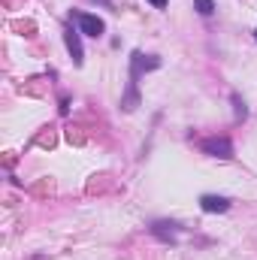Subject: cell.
<instances>
[{"instance_id": "6da1fadb", "label": "cell", "mask_w": 257, "mask_h": 260, "mask_svg": "<svg viewBox=\"0 0 257 260\" xmlns=\"http://www.w3.org/2000/svg\"><path fill=\"white\" fill-rule=\"evenodd\" d=\"M157 67H160V58L157 55H142V52H133L130 55V82H127V94L121 97V109L124 112H136V106H139V91H136L139 76L145 70H157Z\"/></svg>"}, {"instance_id": "7a4b0ae2", "label": "cell", "mask_w": 257, "mask_h": 260, "mask_svg": "<svg viewBox=\"0 0 257 260\" xmlns=\"http://www.w3.org/2000/svg\"><path fill=\"white\" fill-rule=\"evenodd\" d=\"M73 21L79 24V30H82L85 37L100 40V37L106 34V21H103L100 15H94V12H73Z\"/></svg>"}, {"instance_id": "3957f363", "label": "cell", "mask_w": 257, "mask_h": 260, "mask_svg": "<svg viewBox=\"0 0 257 260\" xmlns=\"http://www.w3.org/2000/svg\"><path fill=\"white\" fill-rule=\"evenodd\" d=\"M200 148L209 154V157H221V160H230L233 157V142L227 136H209L200 142Z\"/></svg>"}, {"instance_id": "277c9868", "label": "cell", "mask_w": 257, "mask_h": 260, "mask_svg": "<svg viewBox=\"0 0 257 260\" xmlns=\"http://www.w3.org/2000/svg\"><path fill=\"white\" fill-rule=\"evenodd\" d=\"M64 46H67V52H70V58H73V64L82 67V61H85V52H82L79 30H73V24H67V27H64Z\"/></svg>"}, {"instance_id": "5b68a950", "label": "cell", "mask_w": 257, "mask_h": 260, "mask_svg": "<svg viewBox=\"0 0 257 260\" xmlns=\"http://www.w3.org/2000/svg\"><path fill=\"white\" fill-rule=\"evenodd\" d=\"M148 233H151L154 239H160V242H176V239H179V224H176V221H154V224L148 227Z\"/></svg>"}, {"instance_id": "8992f818", "label": "cell", "mask_w": 257, "mask_h": 260, "mask_svg": "<svg viewBox=\"0 0 257 260\" xmlns=\"http://www.w3.org/2000/svg\"><path fill=\"white\" fill-rule=\"evenodd\" d=\"M200 209L209 212V215H221L230 209V200L227 197H218V194H203L200 197Z\"/></svg>"}, {"instance_id": "52a82bcc", "label": "cell", "mask_w": 257, "mask_h": 260, "mask_svg": "<svg viewBox=\"0 0 257 260\" xmlns=\"http://www.w3.org/2000/svg\"><path fill=\"white\" fill-rule=\"evenodd\" d=\"M194 9H197L203 18H209V15L215 12V0H194Z\"/></svg>"}, {"instance_id": "ba28073f", "label": "cell", "mask_w": 257, "mask_h": 260, "mask_svg": "<svg viewBox=\"0 0 257 260\" xmlns=\"http://www.w3.org/2000/svg\"><path fill=\"white\" fill-rule=\"evenodd\" d=\"M230 100H233V106H236V121H242V118L248 115V109H245V103H242V97H239V94H233Z\"/></svg>"}, {"instance_id": "9c48e42d", "label": "cell", "mask_w": 257, "mask_h": 260, "mask_svg": "<svg viewBox=\"0 0 257 260\" xmlns=\"http://www.w3.org/2000/svg\"><path fill=\"white\" fill-rule=\"evenodd\" d=\"M148 3H151L154 9H167V6H170V0H148Z\"/></svg>"}, {"instance_id": "30bf717a", "label": "cell", "mask_w": 257, "mask_h": 260, "mask_svg": "<svg viewBox=\"0 0 257 260\" xmlns=\"http://www.w3.org/2000/svg\"><path fill=\"white\" fill-rule=\"evenodd\" d=\"M254 40H257V30H254Z\"/></svg>"}]
</instances>
